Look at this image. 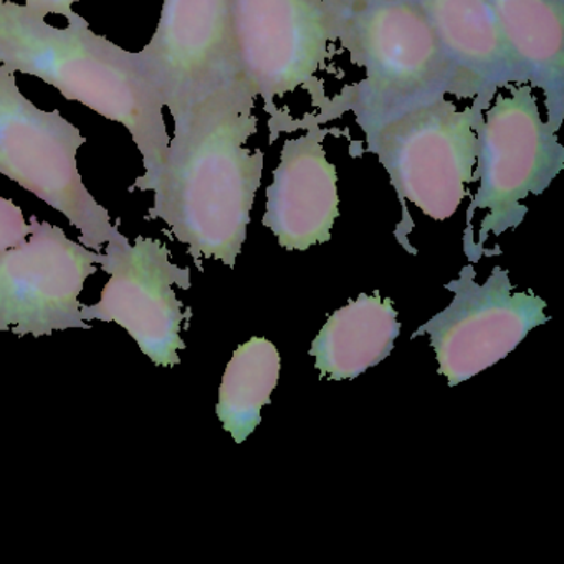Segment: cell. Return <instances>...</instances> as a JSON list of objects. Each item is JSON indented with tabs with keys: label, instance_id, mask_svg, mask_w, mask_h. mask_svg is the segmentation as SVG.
Instances as JSON below:
<instances>
[{
	"label": "cell",
	"instance_id": "1",
	"mask_svg": "<svg viewBox=\"0 0 564 564\" xmlns=\"http://www.w3.org/2000/svg\"><path fill=\"white\" fill-rule=\"evenodd\" d=\"M256 98L236 72L177 111L160 170L130 187L154 194L148 219L163 220L200 272L203 260L236 265L246 242L265 163L249 147L259 130Z\"/></svg>",
	"mask_w": 564,
	"mask_h": 564
},
{
	"label": "cell",
	"instance_id": "2",
	"mask_svg": "<svg viewBox=\"0 0 564 564\" xmlns=\"http://www.w3.org/2000/svg\"><path fill=\"white\" fill-rule=\"evenodd\" d=\"M65 29L11 0H0V64L57 88L100 117L123 124L151 180L170 147L164 105L138 54L118 47L90 29L77 12Z\"/></svg>",
	"mask_w": 564,
	"mask_h": 564
},
{
	"label": "cell",
	"instance_id": "3",
	"mask_svg": "<svg viewBox=\"0 0 564 564\" xmlns=\"http://www.w3.org/2000/svg\"><path fill=\"white\" fill-rule=\"evenodd\" d=\"M341 4L339 45L365 74L341 108L352 111L361 131L432 98H460L454 70L417 0Z\"/></svg>",
	"mask_w": 564,
	"mask_h": 564
},
{
	"label": "cell",
	"instance_id": "4",
	"mask_svg": "<svg viewBox=\"0 0 564 564\" xmlns=\"http://www.w3.org/2000/svg\"><path fill=\"white\" fill-rule=\"evenodd\" d=\"M481 108L458 107L448 97L432 98L362 131L366 150L376 154L388 173L404 210L395 239L415 250L404 234L414 229L404 203L414 204L434 220H447L468 196L477 166V127Z\"/></svg>",
	"mask_w": 564,
	"mask_h": 564
},
{
	"label": "cell",
	"instance_id": "5",
	"mask_svg": "<svg viewBox=\"0 0 564 564\" xmlns=\"http://www.w3.org/2000/svg\"><path fill=\"white\" fill-rule=\"evenodd\" d=\"M560 127L541 113L536 95L528 84H511L495 94L481 111L477 127V166L480 183L467 210L464 240L477 210H484L470 262L488 256V237L514 229L523 223V200L540 196L563 171L564 150L557 140Z\"/></svg>",
	"mask_w": 564,
	"mask_h": 564
},
{
	"label": "cell",
	"instance_id": "6",
	"mask_svg": "<svg viewBox=\"0 0 564 564\" xmlns=\"http://www.w3.org/2000/svg\"><path fill=\"white\" fill-rule=\"evenodd\" d=\"M87 138L61 111H44L22 95L15 72L0 64V174L67 217L82 246L104 252L120 232L78 171Z\"/></svg>",
	"mask_w": 564,
	"mask_h": 564
},
{
	"label": "cell",
	"instance_id": "7",
	"mask_svg": "<svg viewBox=\"0 0 564 564\" xmlns=\"http://www.w3.org/2000/svg\"><path fill=\"white\" fill-rule=\"evenodd\" d=\"M343 25L341 0H232L236 72L267 107L313 91Z\"/></svg>",
	"mask_w": 564,
	"mask_h": 564
},
{
	"label": "cell",
	"instance_id": "8",
	"mask_svg": "<svg viewBox=\"0 0 564 564\" xmlns=\"http://www.w3.org/2000/svg\"><path fill=\"white\" fill-rule=\"evenodd\" d=\"M105 249L98 265L110 280L100 302L82 305L85 322L118 323L154 365H180V351L186 349L181 329L193 313L184 310L174 286L189 290L191 270L174 265L163 242L143 236L131 243L118 232Z\"/></svg>",
	"mask_w": 564,
	"mask_h": 564
},
{
	"label": "cell",
	"instance_id": "9",
	"mask_svg": "<svg viewBox=\"0 0 564 564\" xmlns=\"http://www.w3.org/2000/svg\"><path fill=\"white\" fill-rule=\"evenodd\" d=\"M445 289L454 293L447 308L412 333L429 336L438 375L457 386L507 358L524 336L546 323V302L533 292H513L510 276L495 267L484 285L475 282V270L465 265L460 276Z\"/></svg>",
	"mask_w": 564,
	"mask_h": 564
},
{
	"label": "cell",
	"instance_id": "10",
	"mask_svg": "<svg viewBox=\"0 0 564 564\" xmlns=\"http://www.w3.org/2000/svg\"><path fill=\"white\" fill-rule=\"evenodd\" d=\"M29 223L28 239L0 252V332L41 338L90 329L78 299L88 276L97 273L98 252L35 216Z\"/></svg>",
	"mask_w": 564,
	"mask_h": 564
},
{
	"label": "cell",
	"instance_id": "11",
	"mask_svg": "<svg viewBox=\"0 0 564 564\" xmlns=\"http://www.w3.org/2000/svg\"><path fill=\"white\" fill-rule=\"evenodd\" d=\"M138 58L173 117L236 74L232 0H164Z\"/></svg>",
	"mask_w": 564,
	"mask_h": 564
},
{
	"label": "cell",
	"instance_id": "12",
	"mask_svg": "<svg viewBox=\"0 0 564 564\" xmlns=\"http://www.w3.org/2000/svg\"><path fill=\"white\" fill-rule=\"evenodd\" d=\"M325 131L312 127L283 143L267 187L263 226L286 250L328 242L339 217L338 171L326 156Z\"/></svg>",
	"mask_w": 564,
	"mask_h": 564
},
{
	"label": "cell",
	"instance_id": "13",
	"mask_svg": "<svg viewBox=\"0 0 564 564\" xmlns=\"http://www.w3.org/2000/svg\"><path fill=\"white\" fill-rule=\"evenodd\" d=\"M457 78L462 100L481 110L501 88L521 84L490 0H417Z\"/></svg>",
	"mask_w": 564,
	"mask_h": 564
},
{
	"label": "cell",
	"instance_id": "14",
	"mask_svg": "<svg viewBox=\"0 0 564 564\" xmlns=\"http://www.w3.org/2000/svg\"><path fill=\"white\" fill-rule=\"evenodd\" d=\"M521 84L540 90L546 118H564V0H490Z\"/></svg>",
	"mask_w": 564,
	"mask_h": 564
},
{
	"label": "cell",
	"instance_id": "15",
	"mask_svg": "<svg viewBox=\"0 0 564 564\" xmlns=\"http://www.w3.org/2000/svg\"><path fill=\"white\" fill-rule=\"evenodd\" d=\"M401 333L391 299L379 292L361 293L358 300L336 310L313 339L310 356L329 381L356 379L384 361Z\"/></svg>",
	"mask_w": 564,
	"mask_h": 564
},
{
	"label": "cell",
	"instance_id": "16",
	"mask_svg": "<svg viewBox=\"0 0 564 564\" xmlns=\"http://www.w3.org/2000/svg\"><path fill=\"white\" fill-rule=\"evenodd\" d=\"M279 376V349L269 339L256 336L234 352L220 382L216 414L236 444H242L262 421L260 412L270 404Z\"/></svg>",
	"mask_w": 564,
	"mask_h": 564
},
{
	"label": "cell",
	"instance_id": "17",
	"mask_svg": "<svg viewBox=\"0 0 564 564\" xmlns=\"http://www.w3.org/2000/svg\"><path fill=\"white\" fill-rule=\"evenodd\" d=\"M31 234V223L14 200L0 197V252L21 246Z\"/></svg>",
	"mask_w": 564,
	"mask_h": 564
},
{
	"label": "cell",
	"instance_id": "18",
	"mask_svg": "<svg viewBox=\"0 0 564 564\" xmlns=\"http://www.w3.org/2000/svg\"><path fill=\"white\" fill-rule=\"evenodd\" d=\"M24 2L29 11L35 12L41 18L45 19L48 14H57L68 19L75 12L74 4L82 0H24Z\"/></svg>",
	"mask_w": 564,
	"mask_h": 564
}]
</instances>
